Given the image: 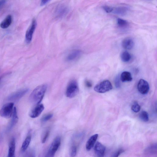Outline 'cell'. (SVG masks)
I'll return each mask as SVG.
<instances>
[{
	"label": "cell",
	"instance_id": "1",
	"mask_svg": "<svg viewBox=\"0 0 157 157\" xmlns=\"http://www.w3.org/2000/svg\"><path fill=\"white\" fill-rule=\"evenodd\" d=\"M47 88V86L43 84L36 87L29 96L30 101L36 104H40L43 99Z\"/></svg>",
	"mask_w": 157,
	"mask_h": 157
},
{
	"label": "cell",
	"instance_id": "2",
	"mask_svg": "<svg viewBox=\"0 0 157 157\" xmlns=\"http://www.w3.org/2000/svg\"><path fill=\"white\" fill-rule=\"evenodd\" d=\"M79 91V87L77 81L75 80H72L67 85L66 95L68 98H72L78 94Z\"/></svg>",
	"mask_w": 157,
	"mask_h": 157
},
{
	"label": "cell",
	"instance_id": "3",
	"mask_svg": "<svg viewBox=\"0 0 157 157\" xmlns=\"http://www.w3.org/2000/svg\"><path fill=\"white\" fill-rule=\"evenodd\" d=\"M113 86L108 80H104L97 84L94 87V90L99 93H105L111 90Z\"/></svg>",
	"mask_w": 157,
	"mask_h": 157
},
{
	"label": "cell",
	"instance_id": "4",
	"mask_svg": "<svg viewBox=\"0 0 157 157\" xmlns=\"http://www.w3.org/2000/svg\"><path fill=\"white\" fill-rule=\"evenodd\" d=\"M61 138L59 136L56 137L50 145L45 157H54L61 144Z\"/></svg>",
	"mask_w": 157,
	"mask_h": 157
},
{
	"label": "cell",
	"instance_id": "5",
	"mask_svg": "<svg viewBox=\"0 0 157 157\" xmlns=\"http://www.w3.org/2000/svg\"><path fill=\"white\" fill-rule=\"evenodd\" d=\"M14 103L9 102L5 104L0 110V115L4 118H8L10 117L12 114Z\"/></svg>",
	"mask_w": 157,
	"mask_h": 157
},
{
	"label": "cell",
	"instance_id": "6",
	"mask_svg": "<svg viewBox=\"0 0 157 157\" xmlns=\"http://www.w3.org/2000/svg\"><path fill=\"white\" fill-rule=\"evenodd\" d=\"M37 25L36 21L33 19L25 34V40L27 43H29L31 41L34 32Z\"/></svg>",
	"mask_w": 157,
	"mask_h": 157
},
{
	"label": "cell",
	"instance_id": "7",
	"mask_svg": "<svg viewBox=\"0 0 157 157\" xmlns=\"http://www.w3.org/2000/svg\"><path fill=\"white\" fill-rule=\"evenodd\" d=\"M28 88H24L19 90L10 95L8 99L10 101H16L23 96L28 91Z\"/></svg>",
	"mask_w": 157,
	"mask_h": 157
},
{
	"label": "cell",
	"instance_id": "8",
	"mask_svg": "<svg viewBox=\"0 0 157 157\" xmlns=\"http://www.w3.org/2000/svg\"><path fill=\"white\" fill-rule=\"evenodd\" d=\"M44 109V106L43 104H36L29 112V116L32 118L37 117L40 115Z\"/></svg>",
	"mask_w": 157,
	"mask_h": 157
},
{
	"label": "cell",
	"instance_id": "9",
	"mask_svg": "<svg viewBox=\"0 0 157 157\" xmlns=\"http://www.w3.org/2000/svg\"><path fill=\"white\" fill-rule=\"evenodd\" d=\"M137 89L139 91L141 94H146L147 93L149 89L148 83L145 80L141 79L138 82Z\"/></svg>",
	"mask_w": 157,
	"mask_h": 157
},
{
	"label": "cell",
	"instance_id": "10",
	"mask_svg": "<svg viewBox=\"0 0 157 157\" xmlns=\"http://www.w3.org/2000/svg\"><path fill=\"white\" fill-rule=\"evenodd\" d=\"M94 150L95 154L97 157H103L105 155V148L102 144L98 142L95 145Z\"/></svg>",
	"mask_w": 157,
	"mask_h": 157
},
{
	"label": "cell",
	"instance_id": "11",
	"mask_svg": "<svg viewBox=\"0 0 157 157\" xmlns=\"http://www.w3.org/2000/svg\"><path fill=\"white\" fill-rule=\"evenodd\" d=\"M82 52L78 49H75L71 52L66 56V59L69 61L75 60L78 59L81 56Z\"/></svg>",
	"mask_w": 157,
	"mask_h": 157
},
{
	"label": "cell",
	"instance_id": "12",
	"mask_svg": "<svg viewBox=\"0 0 157 157\" xmlns=\"http://www.w3.org/2000/svg\"><path fill=\"white\" fill-rule=\"evenodd\" d=\"M121 45L123 48L126 49L130 50L134 47V42L131 38L127 37L122 40Z\"/></svg>",
	"mask_w": 157,
	"mask_h": 157
},
{
	"label": "cell",
	"instance_id": "13",
	"mask_svg": "<svg viewBox=\"0 0 157 157\" xmlns=\"http://www.w3.org/2000/svg\"><path fill=\"white\" fill-rule=\"evenodd\" d=\"M68 9L66 6L63 5H60L57 8L56 14L58 17H62L66 15Z\"/></svg>",
	"mask_w": 157,
	"mask_h": 157
},
{
	"label": "cell",
	"instance_id": "14",
	"mask_svg": "<svg viewBox=\"0 0 157 157\" xmlns=\"http://www.w3.org/2000/svg\"><path fill=\"white\" fill-rule=\"evenodd\" d=\"M98 136V134L91 136L88 139L86 144V149L88 151L90 150L94 146Z\"/></svg>",
	"mask_w": 157,
	"mask_h": 157
},
{
	"label": "cell",
	"instance_id": "15",
	"mask_svg": "<svg viewBox=\"0 0 157 157\" xmlns=\"http://www.w3.org/2000/svg\"><path fill=\"white\" fill-rule=\"evenodd\" d=\"M15 141L14 138L11 139L9 144L8 155L7 157H15Z\"/></svg>",
	"mask_w": 157,
	"mask_h": 157
},
{
	"label": "cell",
	"instance_id": "16",
	"mask_svg": "<svg viewBox=\"0 0 157 157\" xmlns=\"http://www.w3.org/2000/svg\"><path fill=\"white\" fill-rule=\"evenodd\" d=\"M12 20V16L11 15H8L0 24V27L2 29L8 28L11 24Z\"/></svg>",
	"mask_w": 157,
	"mask_h": 157
},
{
	"label": "cell",
	"instance_id": "17",
	"mask_svg": "<svg viewBox=\"0 0 157 157\" xmlns=\"http://www.w3.org/2000/svg\"><path fill=\"white\" fill-rule=\"evenodd\" d=\"M12 116V119L8 128L9 130L11 129L16 124L18 120V118L17 115L16 108L15 107H14L13 109Z\"/></svg>",
	"mask_w": 157,
	"mask_h": 157
},
{
	"label": "cell",
	"instance_id": "18",
	"mask_svg": "<svg viewBox=\"0 0 157 157\" xmlns=\"http://www.w3.org/2000/svg\"><path fill=\"white\" fill-rule=\"evenodd\" d=\"M120 78L122 82H130L132 79L131 73L127 71H124L121 73Z\"/></svg>",
	"mask_w": 157,
	"mask_h": 157
},
{
	"label": "cell",
	"instance_id": "19",
	"mask_svg": "<svg viewBox=\"0 0 157 157\" xmlns=\"http://www.w3.org/2000/svg\"><path fill=\"white\" fill-rule=\"evenodd\" d=\"M128 9L124 6H119L113 9V11L117 14L120 15H125L128 11Z\"/></svg>",
	"mask_w": 157,
	"mask_h": 157
},
{
	"label": "cell",
	"instance_id": "20",
	"mask_svg": "<svg viewBox=\"0 0 157 157\" xmlns=\"http://www.w3.org/2000/svg\"><path fill=\"white\" fill-rule=\"evenodd\" d=\"M31 138L30 135H28L26 138L21 146V150L22 152L25 151L28 147L31 141Z\"/></svg>",
	"mask_w": 157,
	"mask_h": 157
},
{
	"label": "cell",
	"instance_id": "21",
	"mask_svg": "<svg viewBox=\"0 0 157 157\" xmlns=\"http://www.w3.org/2000/svg\"><path fill=\"white\" fill-rule=\"evenodd\" d=\"M121 58L123 62H127L130 61L131 58V56L128 52L124 51L121 54Z\"/></svg>",
	"mask_w": 157,
	"mask_h": 157
},
{
	"label": "cell",
	"instance_id": "22",
	"mask_svg": "<svg viewBox=\"0 0 157 157\" xmlns=\"http://www.w3.org/2000/svg\"><path fill=\"white\" fill-rule=\"evenodd\" d=\"M140 119L144 122H147L149 120V116L147 113L145 111H142L139 115Z\"/></svg>",
	"mask_w": 157,
	"mask_h": 157
},
{
	"label": "cell",
	"instance_id": "23",
	"mask_svg": "<svg viewBox=\"0 0 157 157\" xmlns=\"http://www.w3.org/2000/svg\"><path fill=\"white\" fill-rule=\"evenodd\" d=\"M117 22L118 25L122 27H126L128 25V22L127 21L120 18L117 19Z\"/></svg>",
	"mask_w": 157,
	"mask_h": 157
},
{
	"label": "cell",
	"instance_id": "24",
	"mask_svg": "<svg viewBox=\"0 0 157 157\" xmlns=\"http://www.w3.org/2000/svg\"><path fill=\"white\" fill-rule=\"evenodd\" d=\"M140 109V106L136 101L134 102L131 106L132 110L135 113L139 112Z\"/></svg>",
	"mask_w": 157,
	"mask_h": 157
},
{
	"label": "cell",
	"instance_id": "25",
	"mask_svg": "<svg viewBox=\"0 0 157 157\" xmlns=\"http://www.w3.org/2000/svg\"><path fill=\"white\" fill-rule=\"evenodd\" d=\"M124 150L122 148H120L116 151L112 155L111 157H118L122 153L124 152Z\"/></svg>",
	"mask_w": 157,
	"mask_h": 157
},
{
	"label": "cell",
	"instance_id": "26",
	"mask_svg": "<svg viewBox=\"0 0 157 157\" xmlns=\"http://www.w3.org/2000/svg\"><path fill=\"white\" fill-rule=\"evenodd\" d=\"M77 153V147L75 146H73L71 150L70 155L71 157H74L75 156Z\"/></svg>",
	"mask_w": 157,
	"mask_h": 157
},
{
	"label": "cell",
	"instance_id": "27",
	"mask_svg": "<svg viewBox=\"0 0 157 157\" xmlns=\"http://www.w3.org/2000/svg\"><path fill=\"white\" fill-rule=\"evenodd\" d=\"M53 115L51 113L46 115L42 117L41 121L43 122H46L51 119L53 117Z\"/></svg>",
	"mask_w": 157,
	"mask_h": 157
},
{
	"label": "cell",
	"instance_id": "28",
	"mask_svg": "<svg viewBox=\"0 0 157 157\" xmlns=\"http://www.w3.org/2000/svg\"><path fill=\"white\" fill-rule=\"evenodd\" d=\"M50 133V131L49 130L46 131L44 134L43 137L42 138L41 142L42 143H44L45 142L48 138Z\"/></svg>",
	"mask_w": 157,
	"mask_h": 157
},
{
	"label": "cell",
	"instance_id": "29",
	"mask_svg": "<svg viewBox=\"0 0 157 157\" xmlns=\"http://www.w3.org/2000/svg\"><path fill=\"white\" fill-rule=\"evenodd\" d=\"M104 10L107 13H109L113 11V8L111 7L107 6H103Z\"/></svg>",
	"mask_w": 157,
	"mask_h": 157
},
{
	"label": "cell",
	"instance_id": "30",
	"mask_svg": "<svg viewBox=\"0 0 157 157\" xmlns=\"http://www.w3.org/2000/svg\"><path fill=\"white\" fill-rule=\"evenodd\" d=\"M85 83V85L87 87L90 88L92 87V84L90 81L87 80H86Z\"/></svg>",
	"mask_w": 157,
	"mask_h": 157
},
{
	"label": "cell",
	"instance_id": "31",
	"mask_svg": "<svg viewBox=\"0 0 157 157\" xmlns=\"http://www.w3.org/2000/svg\"><path fill=\"white\" fill-rule=\"evenodd\" d=\"M120 81L118 77H117L115 80V85L117 87H119L120 86Z\"/></svg>",
	"mask_w": 157,
	"mask_h": 157
},
{
	"label": "cell",
	"instance_id": "32",
	"mask_svg": "<svg viewBox=\"0 0 157 157\" xmlns=\"http://www.w3.org/2000/svg\"><path fill=\"white\" fill-rule=\"evenodd\" d=\"M49 1L48 0H43L41 1V5L42 6L44 5L48 2Z\"/></svg>",
	"mask_w": 157,
	"mask_h": 157
},
{
	"label": "cell",
	"instance_id": "33",
	"mask_svg": "<svg viewBox=\"0 0 157 157\" xmlns=\"http://www.w3.org/2000/svg\"><path fill=\"white\" fill-rule=\"evenodd\" d=\"M6 2L5 0H1L0 1V6L4 4Z\"/></svg>",
	"mask_w": 157,
	"mask_h": 157
},
{
	"label": "cell",
	"instance_id": "34",
	"mask_svg": "<svg viewBox=\"0 0 157 157\" xmlns=\"http://www.w3.org/2000/svg\"><path fill=\"white\" fill-rule=\"evenodd\" d=\"M1 79V78H0V81Z\"/></svg>",
	"mask_w": 157,
	"mask_h": 157
}]
</instances>
